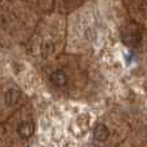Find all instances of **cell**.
Instances as JSON below:
<instances>
[{
	"mask_svg": "<svg viewBox=\"0 0 147 147\" xmlns=\"http://www.w3.org/2000/svg\"><path fill=\"white\" fill-rule=\"evenodd\" d=\"M123 40L128 47H137L141 43V34L138 27L129 26L127 30L123 32Z\"/></svg>",
	"mask_w": 147,
	"mask_h": 147,
	"instance_id": "1",
	"label": "cell"
},
{
	"mask_svg": "<svg viewBox=\"0 0 147 147\" xmlns=\"http://www.w3.org/2000/svg\"><path fill=\"white\" fill-rule=\"evenodd\" d=\"M34 132H35V125H34L32 121L23 120V121H21L20 124H18V127H17L18 136H20L21 138H23V140L30 138L31 136L34 134Z\"/></svg>",
	"mask_w": 147,
	"mask_h": 147,
	"instance_id": "2",
	"label": "cell"
},
{
	"mask_svg": "<svg viewBox=\"0 0 147 147\" xmlns=\"http://www.w3.org/2000/svg\"><path fill=\"white\" fill-rule=\"evenodd\" d=\"M20 99H21L20 89L10 88L7 90V93H5V103H7V106H9V107L16 106V105L20 102Z\"/></svg>",
	"mask_w": 147,
	"mask_h": 147,
	"instance_id": "3",
	"label": "cell"
},
{
	"mask_svg": "<svg viewBox=\"0 0 147 147\" xmlns=\"http://www.w3.org/2000/svg\"><path fill=\"white\" fill-rule=\"evenodd\" d=\"M93 136H94V140L96 141H98V142H105V141H107L110 137V130L105 124H98L94 128Z\"/></svg>",
	"mask_w": 147,
	"mask_h": 147,
	"instance_id": "4",
	"label": "cell"
},
{
	"mask_svg": "<svg viewBox=\"0 0 147 147\" xmlns=\"http://www.w3.org/2000/svg\"><path fill=\"white\" fill-rule=\"evenodd\" d=\"M51 81L56 86H65L67 84V81H69V79H67V75L65 71L56 70V71H53L51 74Z\"/></svg>",
	"mask_w": 147,
	"mask_h": 147,
	"instance_id": "5",
	"label": "cell"
},
{
	"mask_svg": "<svg viewBox=\"0 0 147 147\" xmlns=\"http://www.w3.org/2000/svg\"><path fill=\"white\" fill-rule=\"evenodd\" d=\"M54 47L53 44H52V41H44L43 43V47H41V54H43V57H48L52 54V52H53Z\"/></svg>",
	"mask_w": 147,
	"mask_h": 147,
	"instance_id": "6",
	"label": "cell"
}]
</instances>
